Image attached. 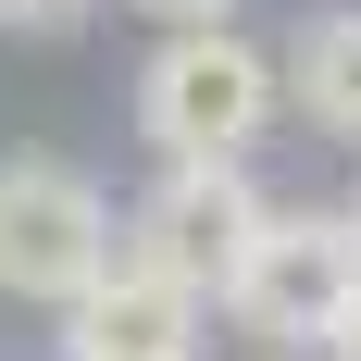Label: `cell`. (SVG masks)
I'll list each match as a JSON object with an SVG mask.
<instances>
[{
	"label": "cell",
	"mask_w": 361,
	"mask_h": 361,
	"mask_svg": "<svg viewBox=\"0 0 361 361\" xmlns=\"http://www.w3.org/2000/svg\"><path fill=\"white\" fill-rule=\"evenodd\" d=\"M137 13H162V25H224L237 0H137Z\"/></svg>",
	"instance_id": "obj_9"
},
{
	"label": "cell",
	"mask_w": 361,
	"mask_h": 361,
	"mask_svg": "<svg viewBox=\"0 0 361 361\" xmlns=\"http://www.w3.org/2000/svg\"><path fill=\"white\" fill-rule=\"evenodd\" d=\"M274 87H287L324 137H361V0H336V13L299 25V50L274 63Z\"/></svg>",
	"instance_id": "obj_6"
},
{
	"label": "cell",
	"mask_w": 361,
	"mask_h": 361,
	"mask_svg": "<svg viewBox=\"0 0 361 361\" xmlns=\"http://www.w3.org/2000/svg\"><path fill=\"white\" fill-rule=\"evenodd\" d=\"M112 262V187L75 162H0V299L63 312Z\"/></svg>",
	"instance_id": "obj_4"
},
{
	"label": "cell",
	"mask_w": 361,
	"mask_h": 361,
	"mask_svg": "<svg viewBox=\"0 0 361 361\" xmlns=\"http://www.w3.org/2000/svg\"><path fill=\"white\" fill-rule=\"evenodd\" d=\"M361 287V250H349V224L336 212H262L250 224V250H237V274H224V324L250 336V349H324V324H336V299Z\"/></svg>",
	"instance_id": "obj_2"
},
{
	"label": "cell",
	"mask_w": 361,
	"mask_h": 361,
	"mask_svg": "<svg viewBox=\"0 0 361 361\" xmlns=\"http://www.w3.org/2000/svg\"><path fill=\"white\" fill-rule=\"evenodd\" d=\"M274 212L250 187V162H162V175L112 212V250L149 262V274H175V287L224 299V274H237V250H250V224Z\"/></svg>",
	"instance_id": "obj_3"
},
{
	"label": "cell",
	"mask_w": 361,
	"mask_h": 361,
	"mask_svg": "<svg viewBox=\"0 0 361 361\" xmlns=\"http://www.w3.org/2000/svg\"><path fill=\"white\" fill-rule=\"evenodd\" d=\"M75 13H87V0H0V25H13V37H63Z\"/></svg>",
	"instance_id": "obj_7"
},
{
	"label": "cell",
	"mask_w": 361,
	"mask_h": 361,
	"mask_svg": "<svg viewBox=\"0 0 361 361\" xmlns=\"http://www.w3.org/2000/svg\"><path fill=\"white\" fill-rule=\"evenodd\" d=\"M336 224H349V250H361V187H349V212H336Z\"/></svg>",
	"instance_id": "obj_10"
},
{
	"label": "cell",
	"mask_w": 361,
	"mask_h": 361,
	"mask_svg": "<svg viewBox=\"0 0 361 361\" xmlns=\"http://www.w3.org/2000/svg\"><path fill=\"white\" fill-rule=\"evenodd\" d=\"M63 361H212V299L112 250L63 299Z\"/></svg>",
	"instance_id": "obj_5"
},
{
	"label": "cell",
	"mask_w": 361,
	"mask_h": 361,
	"mask_svg": "<svg viewBox=\"0 0 361 361\" xmlns=\"http://www.w3.org/2000/svg\"><path fill=\"white\" fill-rule=\"evenodd\" d=\"M324 361H361V287L336 299V324H324Z\"/></svg>",
	"instance_id": "obj_8"
},
{
	"label": "cell",
	"mask_w": 361,
	"mask_h": 361,
	"mask_svg": "<svg viewBox=\"0 0 361 361\" xmlns=\"http://www.w3.org/2000/svg\"><path fill=\"white\" fill-rule=\"evenodd\" d=\"M274 63H262L250 37L224 25H175L162 50H149L137 75V137L162 149V162H250L262 137H274Z\"/></svg>",
	"instance_id": "obj_1"
}]
</instances>
